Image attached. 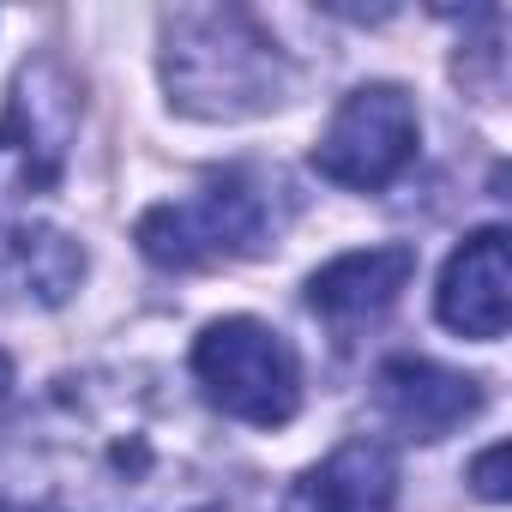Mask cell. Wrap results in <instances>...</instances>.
Returning <instances> with one entry per match:
<instances>
[{
  "label": "cell",
  "mask_w": 512,
  "mask_h": 512,
  "mask_svg": "<svg viewBox=\"0 0 512 512\" xmlns=\"http://www.w3.org/2000/svg\"><path fill=\"white\" fill-rule=\"evenodd\" d=\"M199 410L151 368L61 374L0 428V512H223Z\"/></svg>",
  "instance_id": "cell-1"
},
{
  "label": "cell",
  "mask_w": 512,
  "mask_h": 512,
  "mask_svg": "<svg viewBox=\"0 0 512 512\" xmlns=\"http://www.w3.org/2000/svg\"><path fill=\"white\" fill-rule=\"evenodd\" d=\"M0 284L19 302L61 308L85 284V247L55 223H7L0 229Z\"/></svg>",
  "instance_id": "cell-11"
},
{
  "label": "cell",
  "mask_w": 512,
  "mask_h": 512,
  "mask_svg": "<svg viewBox=\"0 0 512 512\" xmlns=\"http://www.w3.org/2000/svg\"><path fill=\"white\" fill-rule=\"evenodd\" d=\"M278 235V181L253 169H211L193 193L151 205L133 223V241L163 272H199L217 260L260 253Z\"/></svg>",
  "instance_id": "cell-3"
},
{
  "label": "cell",
  "mask_w": 512,
  "mask_h": 512,
  "mask_svg": "<svg viewBox=\"0 0 512 512\" xmlns=\"http://www.w3.org/2000/svg\"><path fill=\"white\" fill-rule=\"evenodd\" d=\"M482 398L488 392L476 374L440 368L428 356H392L374 374V410L410 440H446L452 428H464L482 410Z\"/></svg>",
  "instance_id": "cell-7"
},
{
  "label": "cell",
  "mask_w": 512,
  "mask_h": 512,
  "mask_svg": "<svg viewBox=\"0 0 512 512\" xmlns=\"http://www.w3.org/2000/svg\"><path fill=\"white\" fill-rule=\"evenodd\" d=\"M416 145H422V115H416L410 91L380 79V85H356L338 103L332 127L314 145V169L332 187L380 193L416 163Z\"/></svg>",
  "instance_id": "cell-5"
},
{
  "label": "cell",
  "mask_w": 512,
  "mask_h": 512,
  "mask_svg": "<svg viewBox=\"0 0 512 512\" xmlns=\"http://www.w3.org/2000/svg\"><path fill=\"white\" fill-rule=\"evenodd\" d=\"M416 278V247H404V241H386V247H356V253H338L332 266H320L314 278H308V308L320 314V320H332V326H368V320H380L398 296H404V284Z\"/></svg>",
  "instance_id": "cell-9"
},
{
  "label": "cell",
  "mask_w": 512,
  "mask_h": 512,
  "mask_svg": "<svg viewBox=\"0 0 512 512\" xmlns=\"http://www.w3.org/2000/svg\"><path fill=\"white\" fill-rule=\"evenodd\" d=\"M278 512H398V458L386 440H344L308 464Z\"/></svg>",
  "instance_id": "cell-8"
},
{
  "label": "cell",
  "mask_w": 512,
  "mask_h": 512,
  "mask_svg": "<svg viewBox=\"0 0 512 512\" xmlns=\"http://www.w3.org/2000/svg\"><path fill=\"white\" fill-rule=\"evenodd\" d=\"M434 308L458 338L494 344L506 332V229L500 223H488V229L464 235V247H452Z\"/></svg>",
  "instance_id": "cell-10"
},
{
  "label": "cell",
  "mask_w": 512,
  "mask_h": 512,
  "mask_svg": "<svg viewBox=\"0 0 512 512\" xmlns=\"http://www.w3.org/2000/svg\"><path fill=\"white\" fill-rule=\"evenodd\" d=\"M163 85L181 115L247 121L290 97V61L241 7H175L163 19Z\"/></svg>",
  "instance_id": "cell-2"
},
{
  "label": "cell",
  "mask_w": 512,
  "mask_h": 512,
  "mask_svg": "<svg viewBox=\"0 0 512 512\" xmlns=\"http://www.w3.org/2000/svg\"><path fill=\"white\" fill-rule=\"evenodd\" d=\"M79 127L73 73L43 55L13 79V103L0 115V199H37L67 175V145Z\"/></svg>",
  "instance_id": "cell-6"
},
{
  "label": "cell",
  "mask_w": 512,
  "mask_h": 512,
  "mask_svg": "<svg viewBox=\"0 0 512 512\" xmlns=\"http://www.w3.org/2000/svg\"><path fill=\"white\" fill-rule=\"evenodd\" d=\"M7 386H13V362H7V350H0V398H7Z\"/></svg>",
  "instance_id": "cell-13"
},
{
  "label": "cell",
  "mask_w": 512,
  "mask_h": 512,
  "mask_svg": "<svg viewBox=\"0 0 512 512\" xmlns=\"http://www.w3.org/2000/svg\"><path fill=\"white\" fill-rule=\"evenodd\" d=\"M470 488H476L488 506H500V500H506V446L476 452V464H470Z\"/></svg>",
  "instance_id": "cell-12"
},
{
  "label": "cell",
  "mask_w": 512,
  "mask_h": 512,
  "mask_svg": "<svg viewBox=\"0 0 512 512\" xmlns=\"http://www.w3.org/2000/svg\"><path fill=\"white\" fill-rule=\"evenodd\" d=\"M193 380L223 416H235L247 428H284L302 410V356H296V344L278 326L253 320V314L211 320L193 338Z\"/></svg>",
  "instance_id": "cell-4"
}]
</instances>
